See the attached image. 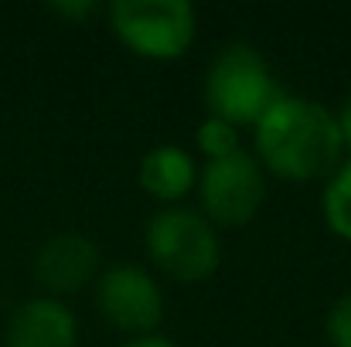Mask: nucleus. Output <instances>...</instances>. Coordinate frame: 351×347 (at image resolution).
<instances>
[{"label":"nucleus","mask_w":351,"mask_h":347,"mask_svg":"<svg viewBox=\"0 0 351 347\" xmlns=\"http://www.w3.org/2000/svg\"><path fill=\"white\" fill-rule=\"evenodd\" d=\"M259 167L283 181H317L341 167L345 140L328 106L307 96H280L252 126Z\"/></svg>","instance_id":"f257e3e1"},{"label":"nucleus","mask_w":351,"mask_h":347,"mask_svg":"<svg viewBox=\"0 0 351 347\" xmlns=\"http://www.w3.org/2000/svg\"><path fill=\"white\" fill-rule=\"evenodd\" d=\"M280 86L266 65V58L252 48L235 41L215 55L205 75V106L208 116L239 126H256L266 110L280 99Z\"/></svg>","instance_id":"f03ea898"},{"label":"nucleus","mask_w":351,"mask_h":347,"mask_svg":"<svg viewBox=\"0 0 351 347\" xmlns=\"http://www.w3.org/2000/svg\"><path fill=\"white\" fill-rule=\"evenodd\" d=\"M147 255L178 283H205L222 262V242L202 211L171 205L147 225Z\"/></svg>","instance_id":"7ed1b4c3"},{"label":"nucleus","mask_w":351,"mask_h":347,"mask_svg":"<svg viewBox=\"0 0 351 347\" xmlns=\"http://www.w3.org/2000/svg\"><path fill=\"white\" fill-rule=\"evenodd\" d=\"M110 24L123 48L150 62L181 58L198 31V14L188 0H117Z\"/></svg>","instance_id":"20e7f679"},{"label":"nucleus","mask_w":351,"mask_h":347,"mask_svg":"<svg viewBox=\"0 0 351 347\" xmlns=\"http://www.w3.org/2000/svg\"><path fill=\"white\" fill-rule=\"evenodd\" d=\"M198 198H202V215L212 225L242 229L249 225L263 201H266V177L256 157L245 150H235L222 160H208L205 170L198 174Z\"/></svg>","instance_id":"39448f33"},{"label":"nucleus","mask_w":351,"mask_h":347,"mask_svg":"<svg viewBox=\"0 0 351 347\" xmlns=\"http://www.w3.org/2000/svg\"><path fill=\"white\" fill-rule=\"evenodd\" d=\"M96 310L123 334L147 337L164 320V293L143 266L117 262L96 279Z\"/></svg>","instance_id":"423d86ee"},{"label":"nucleus","mask_w":351,"mask_h":347,"mask_svg":"<svg viewBox=\"0 0 351 347\" xmlns=\"http://www.w3.org/2000/svg\"><path fill=\"white\" fill-rule=\"evenodd\" d=\"M96 269H99V248L89 235L79 231H62L48 238L34 255V279L58 296L93 283Z\"/></svg>","instance_id":"0eeeda50"},{"label":"nucleus","mask_w":351,"mask_h":347,"mask_svg":"<svg viewBox=\"0 0 351 347\" xmlns=\"http://www.w3.org/2000/svg\"><path fill=\"white\" fill-rule=\"evenodd\" d=\"M7 347H79V320L62 300H24L10 313Z\"/></svg>","instance_id":"6e6552de"},{"label":"nucleus","mask_w":351,"mask_h":347,"mask_svg":"<svg viewBox=\"0 0 351 347\" xmlns=\"http://www.w3.org/2000/svg\"><path fill=\"white\" fill-rule=\"evenodd\" d=\"M140 188L154 198V201H167L178 205L195 184H198V170H195V157L184 146L174 143H160L154 150L143 153L140 170H136Z\"/></svg>","instance_id":"1a4fd4ad"},{"label":"nucleus","mask_w":351,"mask_h":347,"mask_svg":"<svg viewBox=\"0 0 351 347\" xmlns=\"http://www.w3.org/2000/svg\"><path fill=\"white\" fill-rule=\"evenodd\" d=\"M324 218L338 238L351 242V160L331 174L324 188Z\"/></svg>","instance_id":"9d476101"},{"label":"nucleus","mask_w":351,"mask_h":347,"mask_svg":"<svg viewBox=\"0 0 351 347\" xmlns=\"http://www.w3.org/2000/svg\"><path fill=\"white\" fill-rule=\"evenodd\" d=\"M198 146H202V153L208 160H222V157H229L235 150H242L239 129H235L232 123H226V119H215V116H208L198 126Z\"/></svg>","instance_id":"9b49d317"},{"label":"nucleus","mask_w":351,"mask_h":347,"mask_svg":"<svg viewBox=\"0 0 351 347\" xmlns=\"http://www.w3.org/2000/svg\"><path fill=\"white\" fill-rule=\"evenodd\" d=\"M328 341L335 347H351V293H345L328 313Z\"/></svg>","instance_id":"f8f14e48"},{"label":"nucleus","mask_w":351,"mask_h":347,"mask_svg":"<svg viewBox=\"0 0 351 347\" xmlns=\"http://www.w3.org/2000/svg\"><path fill=\"white\" fill-rule=\"evenodd\" d=\"M51 10H58L65 17H75V21H86L89 14H96V3H51Z\"/></svg>","instance_id":"ddd939ff"},{"label":"nucleus","mask_w":351,"mask_h":347,"mask_svg":"<svg viewBox=\"0 0 351 347\" xmlns=\"http://www.w3.org/2000/svg\"><path fill=\"white\" fill-rule=\"evenodd\" d=\"M338 129H341V140H345V146H351V92L345 96V103H341V110H338Z\"/></svg>","instance_id":"4468645a"},{"label":"nucleus","mask_w":351,"mask_h":347,"mask_svg":"<svg viewBox=\"0 0 351 347\" xmlns=\"http://www.w3.org/2000/svg\"><path fill=\"white\" fill-rule=\"evenodd\" d=\"M123 347H178L174 341H167V337H160V334H147V337H133L130 344Z\"/></svg>","instance_id":"2eb2a0df"}]
</instances>
